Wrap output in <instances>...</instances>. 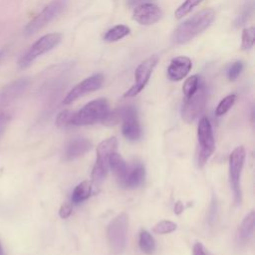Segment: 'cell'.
Here are the masks:
<instances>
[{"instance_id": "34", "label": "cell", "mask_w": 255, "mask_h": 255, "mask_svg": "<svg viewBox=\"0 0 255 255\" xmlns=\"http://www.w3.org/2000/svg\"><path fill=\"white\" fill-rule=\"evenodd\" d=\"M216 213H217V204H216V200L213 197L212 198V202L208 211V221L209 223H213L215 218H216Z\"/></svg>"}, {"instance_id": "25", "label": "cell", "mask_w": 255, "mask_h": 255, "mask_svg": "<svg viewBox=\"0 0 255 255\" xmlns=\"http://www.w3.org/2000/svg\"><path fill=\"white\" fill-rule=\"evenodd\" d=\"M255 41V29L254 27L244 28L241 36V48L243 50H248L252 48Z\"/></svg>"}, {"instance_id": "15", "label": "cell", "mask_w": 255, "mask_h": 255, "mask_svg": "<svg viewBox=\"0 0 255 255\" xmlns=\"http://www.w3.org/2000/svg\"><path fill=\"white\" fill-rule=\"evenodd\" d=\"M192 68L191 60L186 56H178L171 60L167 68V76L169 80L178 82L185 78Z\"/></svg>"}, {"instance_id": "36", "label": "cell", "mask_w": 255, "mask_h": 255, "mask_svg": "<svg viewBox=\"0 0 255 255\" xmlns=\"http://www.w3.org/2000/svg\"><path fill=\"white\" fill-rule=\"evenodd\" d=\"M183 211V204L180 201H177L174 205V213L180 214Z\"/></svg>"}, {"instance_id": "35", "label": "cell", "mask_w": 255, "mask_h": 255, "mask_svg": "<svg viewBox=\"0 0 255 255\" xmlns=\"http://www.w3.org/2000/svg\"><path fill=\"white\" fill-rule=\"evenodd\" d=\"M149 0H128V5L129 7H136L142 3H146Z\"/></svg>"}, {"instance_id": "20", "label": "cell", "mask_w": 255, "mask_h": 255, "mask_svg": "<svg viewBox=\"0 0 255 255\" xmlns=\"http://www.w3.org/2000/svg\"><path fill=\"white\" fill-rule=\"evenodd\" d=\"M92 194V183L91 181L85 180L79 183L72 193V202L79 204L88 199Z\"/></svg>"}, {"instance_id": "9", "label": "cell", "mask_w": 255, "mask_h": 255, "mask_svg": "<svg viewBox=\"0 0 255 255\" xmlns=\"http://www.w3.org/2000/svg\"><path fill=\"white\" fill-rule=\"evenodd\" d=\"M206 89L203 83H199L196 92L189 98L184 99L181 108L182 120L188 124L192 123L203 111L206 104Z\"/></svg>"}, {"instance_id": "21", "label": "cell", "mask_w": 255, "mask_h": 255, "mask_svg": "<svg viewBox=\"0 0 255 255\" xmlns=\"http://www.w3.org/2000/svg\"><path fill=\"white\" fill-rule=\"evenodd\" d=\"M138 245H139L140 250L147 255L152 254L155 250L154 238L151 236V234L149 232H147L144 229H141L139 232Z\"/></svg>"}, {"instance_id": "27", "label": "cell", "mask_w": 255, "mask_h": 255, "mask_svg": "<svg viewBox=\"0 0 255 255\" xmlns=\"http://www.w3.org/2000/svg\"><path fill=\"white\" fill-rule=\"evenodd\" d=\"M75 113L70 110L62 111L56 118V126L60 128H65L69 126H73V119Z\"/></svg>"}, {"instance_id": "14", "label": "cell", "mask_w": 255, "mask_h": 255, "mask_svg": "<svg viewBox=\"0 0 255 255\" xmlns=\"http://www.w3.org/2000/svg\"><path fill=\"white\" fill-rule=\"evenodd\" d=\"M28 86L29 80L21 78L3 87L0 90V110L11 104L17 98H19L26 91Z\"/></svg>"}, {"instance_id": "6", "label": "cell", "mask_w": 255, "mask_h": 255, "mask_svg": "<svg viewBox=\"0 0 255 255\" xmlns=\"http://www.w3.org/2000/svg\"><path fill=\"white\" fill-rule=\"evenodd\" d=\"M245 148L240 145L235 147L229 156V182L233 191L234 201L237 205L242 201L240 178L245 161Z\"/></svg>"}, {"instance_id": "1", "label": "cell", "mask_w": 255, "mask_h": 255, "mask_svg": "<svg viewBox=\"0 0 255 255\" xmlns=\"http://www.w3.org/2000/svg\"><path fill=\"white\" fill-rule=\"evenodd\" d=\"M214 18L215 11L212 8H206L195 13L176 27L172 34V41L179 45L188 43L207 29Z\"/></svg>"}, {"instance_id": "31", "label": "cell", "mask_w": 255, "mask_h": 255, "mask_svg": "<svg viewBox=\"0 0 255 255\" xmlns=\"http://www.w3.org/2000/svg\"><path fill=\"white\" fill-rule=\"evenodd\" d=\"M10 120H11V116L7 112L0 110V136L4 133Z\"/></svg>"}, {"instance_id": "16", "label": "cell", "mask_w": 255, "mask_h": 255, "mask_svg": "<svg viewBox=\"0 0 255 255\" xmlns=\"http://www.w3.org/2000/svg\"><path fill=\"white\" fill-rule=\"evenodd\" d=\"M92 147V141L86 137H78L71 140L68 145L66 146L65 152H64V159L66 161L74 160L83 154H85L87 151H89Z\"/></svg>"}, {"instance_id": "4", "label": "cell", "mask_w": 255, "mask_h": 255, "mask_svg": "<svg viewBox=\"0 0 255 255\" xmlns=\"http://www.w3.org/2000/svg\"><path fill=\"white\" fill-rule=\"evenodd\" d=\"M109 111V103L106 99H96L75 113L73 126H89L102 122Z\"/></svg>"}, {"instance_id": "7", "label": "cell", "mask_w": 255, "mask_h": 255, "mask_svg": "<svg viewBox=\"0 0 255 255\" xmlns=\"http://www.w3.org/2000/svg\"><path fill=\"white\" fill-rule=\"evenodd\" d=\"M67 0H52L25 27L26 35H33L58 17L66 8Z\"/></svg>"}, {"instance_id": "28", "label": "cell", "mask_w": 255, "mask_h": 255, "mask_svg": "<svg viewBox=\"0 0 255 255\" xmlns=\"http://www.w3.org/2000/svg\"><path fill=\"white\" fill-rule=\"evenodd\" d=\"M202 0H185L174 12V15L177 19H181L187 15L194 7L199 5Z\"/></svg>"}, {"instance_id": "10", "label": "cell", "mask_w": 255, "mask_h": 255, "mask_svg": "<svg viewBox=\"0 0 255 255\" xmlns=\"http://www.w3.org/2000/svg\"><path fill=\"white\" fill-rule=\"evenodd\" d=\"M157 62L158 58L156 56H151L137 66L134 72V84L125 93V98L134 97L144 89Z\"/></svg>"}, {"instance_id": "18", "label": "cell", "mask_w": 255, "mask_h": 255, "mask_svg": "<svg viewBox=\"0 0 255 255\" xmlns=\"http://www.w3.org/2000/svg\"><path fill=\"white\" fill-rule=\"evenodd\" d=\"M145 176V168L142 163L135 162L131 167H128L126 179L124 181L123 187L133 189L141 185Z\"/></svg>"}, {"instance_id": "33", "label": "cell", "mask_w": 255, "mask_h": 255, "mask_svg": "<svg viewBox=\"0 0 255 255\" xmlns=\"http://www.w3.org/2000/svg\"><path fill=\"white\" fill-rule=\"evenodd\" d=\"M72 213V205L70 203H64L61 205L59 210V215L61 218L66 219L68 218Z\"/></svg>"}, {"instance_id": "8", "label": "cell", "mask_w": 255, "mask_h": 255, "mask_svg": "<svg viewBox=\"0 0 255 255\" xmlns=\"http://www.w3.org/2000/svg\"><path fill=\"white\" fill-rule=\"evenodd\" d=\"M197 138L199 144L198 165L202 167L215 149V139L211 124L207 118H202L197 127Z\"/></svg>"}, {"instance_id": "3", "label": "cell", "mask_w": 255, "mask_h": 255, "mask_svg": "<svg viewBox=\"0 0 255 255\" xmlns=\"http://www.w3.org/2000/svg\"><path fill=\"white\" fill-rule=\"evenodd\" d=\"M118 146L116 136L109 137L99 143L97 146V160L92 170V181L95 185H100L106 178L109 170V158Z\"/></svg>"}, {"instance_id": "2", "label": "cell", "mask_w": 255, "mask_h": 255, "mask_svg": "<svg viewBox=\"0 0 255 255\" xmlns=\"http://www.w3.org/2000/svg\"><path fill=\"white\" fill-rule=\"evenodd\" d=\"M128 227V216L126 212L117 215L109 223L107 228V238L111 251L120 255L124 252L127 245Z\"/></svg>"}, {"instance_id": "29", "label": "cell", "mask_w": 255, "mask_h": 255, "mask_svg": "<svg viewBox=\"0 0 255 255\" xmlns=\"http://www.w3.org/2000/svg\"><path fill=\"white\" fill-rule=\"evenodd\" d=\"M176 229V224L170 220H161L158 223H156L152 231L156 234H167L171 233Z\"/></svg>"}, {"instance_id": "38", "label": "cell", "mask_w": 255, "mask_h": 255, "mask_svg": "<svg viewBox=\"0 0 255 255\" xmlns=\"http://www.w3.org/2000/svg\"><path fill=\"white\" fill-rule=\"evenodd\" d=\"M2 55H3V51H0V58L2 57Z\"/></svg>"}, {"instance_id": "12", "label": "cell", "mask_w": 255, "mask_h": 255, "mask_svg": "<svg viewBox=\"0 0 255 255\" xmlns=\"http://www.w3.org/2000/svg\"><path fill=\"white\" fill-rule=\"evenodd\" d=\"M122 130L124 136L130 141H136L141 137L142 132L138 122L137 113L133 107H126Z\"/></svg>"}, {"instance_id": "13", "label": "cell", "mask_w": 255, "mask_h": 255, "mask_svg": "<svg viewBox=\"0 0 255 255\" xmlns=\"http://www.w3.org/2000/svg\"><path fill=\"white\" fill-rule=\"evenodd\" d=\"M162 16L161 9L153 3H142L136 6L132 12V18L140 25H152L160 20Z\"/></svg>"}, {"instance_id": "5", "label": "cell", "mask_w": 255, "mask_h": 255, "mask_svg": "<svg viewBox=\"0 0 255 255\" xmlns=\"http://www.w3.org/2000/svg\"><path fill=\"white\" fill-rule=\"evenodd\" d=\"M61 39L62 34L60 33H50L42 36L18 60V67L20 69H26L38 57L54 49L60 43Z\"/></svg>"}, {"instance_id": "17", "label": "cell", "mask_w": 255, "mask_h": 255, "mask_svg": "<svg viewBox=\"0 0 255 255\" xmlns=\"http://www.w3.org/2000/svg\"><path fill=\"white\" fill-rule=\"evenodd\" d=\"M254 221H255V212L251 211L238 226L235 236L236 245L241 248L244 247L253 235L254 230Z\"/></svg>"}, {"instance_id": "26", "label": "cell", "mask_w": 255, "mask_h": 255, "mask_svg": "<svg viewBox=\"0 0 255 255\" xmlns=\"http://www.w3.org/2000/svg\"><path fill=\"white\" fill-rule=\"evenodd\" d=\"M235 101H236L235 94H231V95H228L225 98H223L215 110L216 116H223L224 114H226L230 110V108L234 105Z\"/></svg>"}, {"instance_id": "23", "label": "cell", "mask_w": 255, "mask_h": 255, "mask_svg": "<svg viewBox=\"0 0 255 255\" xmlns=\"http://www.w3.org/2000/svg\"><path fill=\"white\" fill-rule=\"evenodd\" d=\"M125 110H126V107H122V108H118L112 112L109 111L107 116L102 121L103 125L112 127V126L119 124L121 121H123V118L125 115Z\"/></svg>"}, {"instance_id": "11", "label": "cell", "mask_w": 255, "mask_h": 255, "mask_svg": "<svg viewBox=\"0 0 255 255\" xmlns=\"http://www.w3.org/2000/svg\"><path fill=\"white\" fill-rule=\"evenodd\" d=\"M103 82H104V76L102 74H95V75L85 79L84 81H82L81 83L76 85L67 94V96L63 100V103L65 105H69V104L73 103L74 101H76L77 99L83 97L84 95L99 90L102 87Z\"/></svg>"}, {"instance_id": "24", "label": "cell", "mask_w": 255, "mask_h": 255, "mask_svg": "<svg viewBox=\"0 0 255 255\" xmlns=\"http://www.w3.org/2000/svg\"><path fill=\"white\" fill-rule=\"evenodd\" d=\"M199 83H200V81H199V77L197 75H193V76L189 77L187 80H185V82L182 86L184 99L189 98L196 92V90L199 86Z\"/></svg>"}, {"instance_id": "19", "label": "cell", "mask_w": 255, "mask_h": 255, "mask_svg": "<svg viewBox=\"0 0 255 255\" xmlns=\"http://www.w3.org/2000/svg\"><path fill=\"white\" fill-rule=\"evenodd\" d=\"M109 167L114 172L115 176L117 177V180L119 181L120 185L123 186L124 181L126 179L128 166L125 159L116 151L113 152L109 158Z\"/></svg>"}, {"instance_id": "22", "label": "cell", "mask_w": 255, "mask_h": 255, "mask_svg": "<svg viewBox=\"0 0 255 255\" xmlns=\"http://www.w3.org/2000/svg\"><path fill=\"white\" fill-rule=\"evenodd\" d=\"M130 32V29L126 25H117L107 31V33L104 36V40L106 42H116L124 37L128 36Z\"/></svg>"}, {"instance_id": "30", "label": "cell", "mask_w": 255, "mask_h": 255, "mask_svg": "<svg viewBox=\"0 0 255 255\" xmlns=\"http://www.w3.org/2000/svg\"><path fill=\"white\" fill-rule=\"evenodd\" d=\"M242 70H243V63L241 61H236L232 63L227 71V77L229 81H235L241 74Z\"/></svg>"}, {"instance_id": "32", "label": "cell", "mask_w": 255, "mask_h": 255, "mask_svg": "<svg viewBox=\"0 0 255 255\" xmlns=\"http://www.w3.org/2000/svg\"><path fill=\"white\" fill-rule=\"evenodd\" d=\"M192 255H211L209 251L200 242H196L192 248Z\"/></svg>"}, {"instance_id": "37", "label": "cell", "mask_w": 255, "mask_h": 255, "mask_svg": "<svg viewBox=\"0 0 255 255\" xmlns=\"http://www.w3.org/2000/svg\"><path fill=\"white\" fill-rule=\"evenodd\" d=\"M0 255H5L4 251H3V248H2V245H1V242H0Z\"/></svg>"}]
</instances>
